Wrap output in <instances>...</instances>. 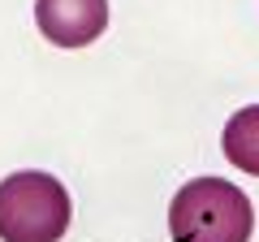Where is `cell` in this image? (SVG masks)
<instances>
[{
  "mask_svg": "<svg viewBox=\"0 0 259 242\" xmlns=\"http://www.w3.org/2000/svg\"><path fill=\"white\" fill-rule=\"evenodd\" d=\"M221 147H225V156H229L233 169H242V173H255V177H259V104L238 108L229 121H225Z\"/></svg>",
  "mask_w": 259,
  "mask_h": 242,
  "instance_id": "cell-4",
  "label": "cell"
},
{
  "mask_svg": "<svg viewBox=\"0 0 259 242\" xmlns=\"http://www.w3.org/2000/svg\"><path fill=\"white\" fill-rule=\"evenodd\" d=\"M168 229L177 242H250L255 208L225 177H194L168 204Z\"/></svg>",
  "mask_w": 259,
  "mask_h": 242,
  "instance_id": "cell-1",
  "label": "cell"
},
{
  "mask_svg": "<svg viewBox=\"0 0 259 242\" xmlns=\"http://www.w3.org/2000/svg\"><path fill=\"white\" fill-rule=\"evenodd\" d=\"M35 22L56 48H87L108 26V0H35Z\"/></svg>",
  "mask_w": 259,
  "mask_h": 242,
  "instance_id": "cell-3",
  "label": "cell"
},
{
  "mask_svg": "<svg viewBox=\"0 0 259 242\" xmlns=\"http://www.w3.org/2000/svg\"><path fill=\"white\" fill-rule=\"evenodd\" d=\"M69 216V190L52 173L26 169L0 182V242H61Z\"/></svg>",
  "mask_w": 259,
  "mask_h": 242,
  "instance_id": "cell-2",
  "label": "cell"
}]
</instances>
